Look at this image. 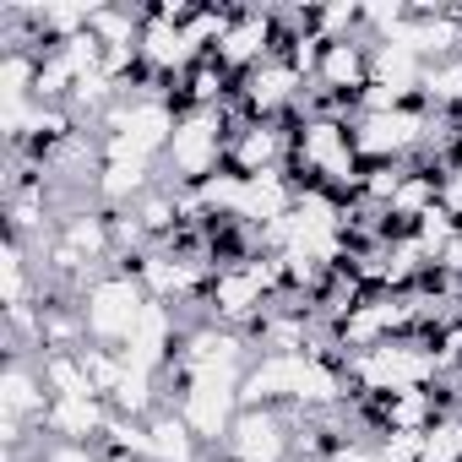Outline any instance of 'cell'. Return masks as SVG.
I'll return each instance as SVG.
<instances>
[{
	"label": "cell",
	"mask_w": 462,
	"mask_h": 462,
	"mask_svg": "<svg viewBox=\"0 0 462 462\" xmlns=\"http://www.w3.org/2000/svg\"><path fill=\"white\" fill-rule=\"evenodd\" d=\"M147 289L131 278V273H104L88 294H82V321H88V343H98V348H115V354H125V343L136 337V327H142V316H147Z\"/></svg>",
	"instance_id": "6da1fadb"
},
{
	"label": "cell",
	"mask_w": 462,
	"mask_h": 462,
	"mask_svg": "<svg viewBox=\"0 0 462 462\" xmlns=\"http://www.w3.org/2000/svg\"><path fill=\"white\" fill-rule=\"evenodd\" d=\"M223 451L240 457V462H294V413L240 408V419H235V430H228Z\"/></svg>",
	"instance_id": "7a4b0ae2"
},
{
	"label": "cell",
	"mask_w": 462,
	"mask_h": 462,
	"mask_svg": "<svg viewBox=\"0 0 462 462\" xmlns=\"http://www.w3.org/2000/svg\"><path fill=\"white\" fill-rule=\"evenodd\" d=\"M289 120H240L235 131H228V158L223 169H235L240 180H256V174H273L289 163Z\"/></svg>",
	"instance_id": "3957f363"
},
{
	"label": "cell",
	"mask_w": 462,
	"mask_h": 462,
	"mask_svg": "<svg viewBox=\"0 0 462 462\" xmlns=\"http://www.w3.org/2000/svg\"><path fill=\"white\" fill-rule=\"evenodd\" d=\"M375 82V39L359 33V39H332L321 50V66H316V88H327L332 98H348L359 104V93Z\"/></svg>",
	"instance_id": "277c9868"
},
{
	"label": "cell",
	"mask_w": 462,
	"mask_h": 462,
	"mask_svg": "<svg viewBox=\"0 0 462 462\" xmlns=\"http://www.w3.org/2000/svg\"><path fill=\"white\" fill-rule=\"evenodd\" d=\"M115 408L104 397H55L50 413H44V430L50 440H77V446H98L104 430H109Z\"/></svg>",
	"instance_id": "5b68a950"
},
{
	"label": "cell",
	"mask_w": 462,
	"mask_h": 462,
	"mask_svg": "<svg viewBox=\"0 0 462 462\" xmlns=\"http://www.w3.org/2000/svg\"><path fill=\"white\" fill-rule=\"evenodd\" d=\"M50 386L39 375V359H6V375H0V413L23 419V424H44L50 413Z\"/></svg>",
	"instance_id": "8992f818"
},
{
	"label": "cell",
	"mask_w": 462,
	"mask_h": 462,
	"mask_svg": "<svg viewBox=\"0 0 462 462\" xmlns=\"http://www.w3.org/2000/svg\"><path fill=\"white\" fill-rule=\"evenodd\" d=\"M207 446L190 435L180 413H152L147 419V462H201Z\"/></svg>",
	"instance_id": "52a82bcc"
},
{
	"label": "cell",
	"mask_w": 462,
	"mask_h": 462,
	"mask_svg": "<svg viewBox=\"0 0 462 462\" xmlns=\"http://www.w3.org/2000/svg\"><path fill=\"white\" fill-rule=\"evenodd\" d=\"M419 462H462V413H440V419L424 430Z\"/></svg>",
	"instance_id": "ba28073f"
},
{
	"label": "cell",
	"mask_w": 462,
	"mask_h": 462,
	"mask_svg": "<svg viewBox=\"0 0 462 462\" xmlns=\"http://www.w3.org/2000/svg\"><path fill=\"white\" fill-rule=\"evenodd\" d=\"M39 462H98V446H77V440H50L39 451Z\"/></svg>",
	"instance_id": "9c48e42d"
},
{
	"label": "cell",
	"mask_w": 462,
	"mask_h": 462,
	"mask_svg": "<svg viewBox=\"0 0 462 462\" xmlns=\"http://www.w3.org/2000/svg\"><path fill=\"white\" fill-rule=\"evenodd\" d=\"M98 462H147V457H136V451H98Z\"/></svg>",
	"instance_id": "30bf717a"
}]
</instances>
